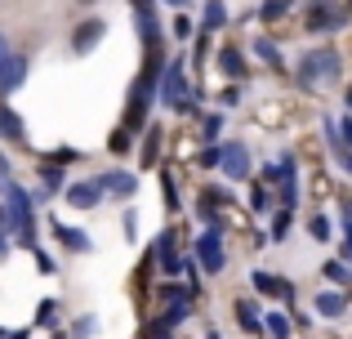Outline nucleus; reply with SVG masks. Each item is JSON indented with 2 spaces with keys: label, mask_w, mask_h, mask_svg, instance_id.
<instances>
[{
  "label": "nucleus",
  "mask_w": 352,
  "mask_h": 339,
  "mask_svg": "<svg viewBox=\"0 0 352 339\" xmlns=\"http://www.w3.org/2000/svg\"><path fill=\"white\" fill-rule=\"evenodd\" d=\"M5 197H9V206H5V237L18 232L23 241H32V201H27V192L9 183Z\"/></svg>",
  "instance_id": "nucleus-1"
},
{
  "label": "nucleus",
  "mask_w": 352,
  "mask_h": 339,
  "mask_svg": "<svg viewBox=\"0 0 352 339\" xmlns=\"http://www.w3.org/2000/svg\"><path fill=\"white\" fill-rule=\"evenodd\" d=\"M339 76V54L335 50H317V54H308L303 58V67H299V80L303 85H321V80H335Z\"/></svg>",
  "instance_id": "nucleus-2"
},
{
  "label": "nucleus",
  "mask_w": 352,
  "mask_h": 339,
  "mask_svg": "<svg viewBox=\"0 0 352 339\" xmlns=\"http://www.w3.org/2000/svg\"><path fill=\"white\" fill-rule=\"evenodd\" d=\"M303 27H308V32H335V27H344V5H339V0H312Z\"/></svg>",
  "instance_id": "nucleus-3"
},
{
  "label": "nucleus",
  "mask_w": 352,
  "mask_h": 339,
  "mask_svg": "<svg viewBox=\"0 0 352 339\" xmlns=\"http://www.w3.org/2000/svg\"><path fill=\"white\" fill-rule=\"evenodd\" d=\"M161 98L174 107V112H188V76H183V63H170V67H165Z\"/></svg>",
  "instance_id": "nucleus-4"
},
{
  "label": "nucleus",
  "mask_w": 352,
  "mask_h": 339,
  "mask_svg": "<svg viewBox=\"0 0 352 339\" xmlns=\"http://www.w3.org/2000/svg\"><path fill=\"white\" fill-rule=\"evenodd\" d=\"M197 254H201V268H206L210 277H219V272H223L228 254H223V241H219V228H210V232L197 241Z\"/></svg>",
  "instance_id": "nucleus-5"
},
{
  "label": "nucleus",
  "mask_w": 352,
  "mask_h": 339,
  "mask_svg": "<svg viewBox=\"0 0 352 339\" xmlns=\"http://www.w3.org/2000/svg\"><path fill=\"white\" fill-rule=\"evenodd\" d=\"M214 157H219V170H223L228 179H245V174H250V152H245V143H223Z\"/></svg>",
  "instance_id": "nucleus-6"
},
{
  "label": "nucleus",
  "mask_w": 352,
  "mask_h": 339,
  "mask_svg": "<svg viewBox=\"0 0 352 339\" xmlns=\"http://www.w3.org/2000/svg\"><path fill=\"white\" fill-rule=\"evenodd\" d=\"M161 304H165L161 322L165 326H179L183 317H188V308H192V295H188V290H179V286H161Z\"/></svg>",
  "instance_id": "nucleus-7"
},
{
  "label": "nucleus",
  "mask_w": 352,
  "mask_h": 339,
  "mask_svg": "<svg viewBox=\"0 0 352 339\" xmlns=\"http://www.w3.org/2000/svg\"><path fill=\"white\" fill-rule=\"evenodd\" d=\"M103 32H107L103 18H85V23H76V32H72V50H76V54H89L98 41H103Z\"/></svg>",
  "instance_id": "nucleus-8"
},
{
  "label": "nucleus",
  "mask_w": 352,
  "mask_h": 339,
  "mask_svg": "<svg viewBox=\"0 0 352 339\" xmlns=\"http://www.w3.org/2000/svg\"><path fill=\"white\" fill-rule=\"evenodd\" d=\"M98 197H103V183H72V188H67V201L80 206V210H94Z\"/></svg>",
  "instance_id": "nucleus-9"
},
{
  "label": "nucleus",
  "mask_w": 352,
  "mask_h": 339,
  "mask_svg": "<svg viewBox=\"0 0 352 339\" xmlns=\"http://www.w3.org/2000/svg\"><path fill=\"white\" fill-rule=\"evenodd\" d=\"M23 80H27V58H18V54H14V58L5 63V72H0V98H5L9 89H18Z\"/></svg>",
  "instance_id": "nucleus-10"
},
{
  "label": "nucleus",
  "mask_w": 352,
  "mask_h": 339,
  "mask_svg": "<svg viewBox=\"0 0 352 339\" xmlns=\"http://www.w3.org/2000/svg\"><path fill=\"white\" fill-rule=\"evenodd\" d=\"M0 139H9V143H23L27 134H23V121H18V112L0 98Z\"/></svg>",
  "instance_id": "nucleus-11"
},
{
  "label": "nucleus",
  "mask_w": 352,
  "mask_h": 339,
  "mask_svg": "<svg viewBox=\"0 0 352 339\" xmlns=\"http://www.w3.org/2000/svg\"><path fill=\"white\" fill-rule=\"evenodd\" d=\"M254 286L263 290V295H276V299H285V304L294 299V286H285V281H276L272 272H254Z\"/></svg>",
  "instance_id": "nucleus-12"
},
{
  "label": "nucleus",
  "mask_w": 352,
  "mask_h": 339,
  "mask_svg": "<svg viewBox=\"0 0 352 339\" xmlns=\"http://www.w3.org/2000/svg\"><path fill=\"white\" fill-rule=\"evenodd\" d=\"M219 67H223L232 80H241V76L250 72V67H245V58H241V54L232 50V45H223V50H219Z\"/></svg>",
  "instance_id": "nucleus-13"
},
{
  "label": "nucleus",
  "mask_w": 352,
  "mask_h": 339,
  "mask_svg": "<svg viewBox=\"0 0 352 339\" xmlns=\"http://www.w3.org/2000/svg\"><path fill=\"white\" fill-rule=\"evenodd\" d=\"M223 23H228V9H223V0H210V5H206V18H201V27H206V32H219Z\"/></svg>",
  "instance_id": "nucleus-14"
},
{
  "label": "nucleus",
  "mask_w": 352,
  "mask_h": 339,
  "mask_svg": "<svg viewBox=\"0 0 352 339\" xmlns=\"http://www.w3.org/2000/svg\"><path fill=\"white\" fill-rule=\"evenodd\" d=\"M54 232H58V237H63V245H67V250H80V254H85V250H89V237H85V232H80V228H76V232H72V228H63V223H54Z\"/></svg>",
  "instance_id": "nucleus-15"
},
{
  "label": "nucleus",
  "mask_w": 352,
  "mask_h": 339,
  "mask_svg": "<svg viewBox=\"0 0 352 339\" xmlns=\"http://www.w3.org/2000/svg\"><path fill=\"white\" fill-rule=\"evenodd\" d=\"M103 188H107V192H116V197H129V192H134V174H107Z\"/></svg>",
  "instance_id": "nucleus-16"
},
{
  "label": "nucleus",
  "mask_w": 352,
  "mask_h": 339,
  "mask_svg": "<svg viewBox=\"0 0 352 339\" xmlns=\"http://www.w3.org/2000/svg\"><path fill=\"white\" fill-rule=\"evenodd\" d=\"M317 313L339 317V313H344V295H317Z\"/></svg>",
  "instance_id": "nucleus-17"
},
{
  "label": "nucleus",
  "mask_w": 352,
  "mask_h": 339,
  "mask_svg": "<svg viewBox=\"0 0 352 339\" xmlns=\"http://www.w3.org/2000/svg\"><path fill=\"white\" fill-rule=\"evenodd\" d=\"M236 322L245 326V331L258 335V308H254V304H236Z\"/></svg>",
  "instance_id": "nucleus-18"
},
{
  "label": "nucleus",
  "mask_w": 352,
  "mask_h": 339,
  "mask_svg": "<svg viewBox=\"0 0 352 339\" xmlns=\"http://www.w3.org/2000/svg\"><path fill=\"white\" fill-rule=\"evenodd\" d=\"M219 134H223V116H206V121H201V139H206V143H214L219 139Z\"/></svg>",
  "instance_id": "nucleus-19"
},
{
  "label": "nucleus",
  "mask_w": 352,
  "mask_h": 339,
  "mask_svg": "<svg viewBox=\"0 0 352 339\" xmlns=\"http://www.w3.org/2000/svg\"><path fill=\"white\" fill-rule=\"evenodd\" d=\"M156 148H161V130H147V143H143V166H156Z\"/></svg>",
  "instance_id": "nucleus-20"
},
{
  "label": "nucleus",
  "mask_w": 352,
  "mask_h": 339,
  "mask_svg": "<svg viewBox=\"0 0 352 339\" xmlns=\"http://www.w3.org/2000/svg\"><path fill=\"white\" fill-rule=\"evenodd\" d=\"M290 5H294V0H267V5H263V23H276L281 14H290Z\"/></svg>",
  "instance_id": "nucleus-21"
},
{
  "label": "nucleus",
  "mask_w": 352,
  "mask_h": 339,
  "mask_svg": "<svg viewBox=\"0 0 352 339\" xmlns=\"http://www.w3.org/2000/svg\"><path fill=\"white\" fill-rule=\"evenodd\" d=\"M41 179H45V188H58V183H63L58 161H41Z\"/></svg>",
  "instance_id": "nucleus-22"
},
{
  "label": "nucleus",
  "mask_w": 352,
  "mask_h": 339,
  "mask_svg": "<svg viewBox=\"0 0 352 339\" xmlns=\"http://www.w3.org/2000/svg\"><path fill=\"white\" fill-rule=\"evenodd\" d=\"M254 50L263 54L267 63H276V67H281V54H276V45H272V41H254Z\"/></svg>",
  "instance_id": "nucleus-23"
},
{
  "label": "nucleus",
  "mask_w": 352,
  "mask_h": 339,
  "mask_svg": "<svg viewBox=\"0 0 352 339\" xmlns=\"http://www.w3.org/2000/svg\"><path fill=\"white\" fill-rule=\"evenodd\" d=\"M326 277H330V281H339V286H348V281H352L344 263H326Z\"/></svg>",
  "instance_id": "nucleus-24"
},
{
  "label": "nucleus",
  "mask_w": 352,
  "mask_h": 339,
  "mask_svg": "<svg viewBox=\"0 0 352 339\" xmlns=\"http://www.w3.org/2000/svg\"><path fill=\"white\" fill-rule=\"evenodd\" d=\"M161 188H165V206H170V210H179V192H174V179H170V174L161 179Z\"/></svg>",
  "instance_id": "nucleus-25"
},
{
  "label": "nucleus",
  "mask_w": 352,
  "mask_h": 339,
  "mask_svg": "<svg viewBox=\"0 0 352 339\" xmlns=\"http://www.w3.org/2000/svg\"><path fill=\"white\" fill-rule=\"evenodd\" d=\"M285 232H290V210H281V219L272 223V241H281Z\"/></svg>",
  "instance_id": "nucleus-26"
},
{
  "label": "nucleus",
  "mask_w": 352,
  "mask_h": 339,
  "mask_svg": "<svg viewBox=\"0 0 352 339\" xmlns=\"http://www.w3.org/2000/svg\"><path fill=\"white\" fill-rule=\"evenodd\" d=\"M192 27H197V23H192V18H174V36H179V41H188V36H192Z\"/></svg>",
  "instance_id": "nucleus-27"
},
{
  "label": "nucleus",
  "mask_w": 352,
  "mask_h": 339,
  "mask_svg": "<svg viewBox=\"0 0 352 339\" xmlns=\"http://www.w3.org/2000/svg\"><path fill=\"white\" fill-rule=\"evenodd\" d=\"M54 313H58V304H54V299H45V304H41V313H36V322H41V326H50V322H54Z\"/></svg>",
  "instance_id": "nucleus-28"
},
{
  "label": "nucleus",
  "mask_w": 352,
  "mask_h": 339,
  "mask_svg": "<svg viewBox=\"0 0 352 339\" xmlns=\"http://www.w3.org/2000/svg\"><path fill=\"white\" fill-rule=\"evenodd\" d=\"M308 228H312V237H317V241H326V237H330V219H321V215L312 219Z\"/></svg>",
  "instance_id": "nucleus-29"
},
{
  "label": "nucleus",
  "mask_w": 352,
  "mask_h": 339,
  "mask_svg": "<svg viewBox=\"0 0 352 339\" xmlns=\"http://www.w3.org/2000/svg\"><path fill=\"white\" fill-rule=\"evenodd\" d=\"M147 339H174V335H170L165 322H152V326H147Z\"/></svg>",
  "instance_id": "nucleus-30"
},
{
  "label": "nucleus",
  "mask_w": 352,
  "mask_h": 339,
  "mask_svg": "<svg viewBox=\"0 0 352 339\" xmlns=\"http://www.w3.org/2000/svg\"><path fill=\"white\" fill-rule=\"evenodd\" d=\"M250 206H254V210H267V192L254 188V192H250Z\"/></svg>",
  "instance_id": "nucleus-31"
},
{
  "label": "nucleus",
  "mask_w": 352,
  "mask_h": 339,
  "mask_svg": "<svg viewBox=\"0 0 352 339\" xmlns=\"http://www.w3.org/2000/svg\"><path fill=\"white\" fill-rule=\"evenodd\" d=\"M267 326H272V335H276V339H285V335H290V326H285V317H272Z\"/></svg>",
  "instance_id": "nucleus-32"
},
{
  "label": "nucleus",
  "mask_w": 352,
  "mask_h": 339,
  "mask_svg": "<svg viewBox=\"0 0 352 339\" xmlns=\"http://www.w3.org/2000/svg\"><path fill=\"white\" fill-rule=\"evenodd\" d=\"M9 58H14V50H9V41L0 36V72H5V63H9Z\"/></svg>",
  "instance_id": "nucleus-33"
},
{
  "label": "nucleus",
  "mask_w": 352,
  "mask_h": 339,
  "mask_svg": "<svg viewBox=\"0 0 352 339\" xmlns=\"http://www.w3.org/2000/svg\"><path fill=\"white\" fill-rule=\"evenodd\" d=\"M339 139H344V148H352V121H344V130H339Z\"/></svg>",
  "instance_id": "nucleus-34"
},
{
  "label": "nucleus",
  "mask_w": 352,
  "mask_h": 339,
  "mask_svg": "<svg viewBox=\"0 0 352 339\" xmlns=\"http://www.w3.org/2000/svg\"><path fill=\"white\" fill-rule=\"evenodd\" d=\"M344 259H352V232H348V241H344Z\"/></svg>",
  "instance_id": "nucleus-35"
},
{
  "label": "nucleus",
  "mask_w": 352,
  "mask_h": 339,
  "mask_svg": "<svg viewBox=\"0 0 352 339\" xmlns=\"http://www.w3.org/2000/svg\"><path fill=\"white\" fill-rule=\"evenodd\" d=\"M0 254H9V241H5V237H0Z\"/></svg>",
  "instance_id": "nucleus-36"
},
{
  "label": "nucleus",
  "mask_w": 352,
  "mask_h": 339,
  "mask_svg": "<svg viewBox=\"0 0 352 339\" xmlns=\"http://www.w3.org/2000/svg\"><path fill=\"white\" fill-rule=\"evenodd\" d=\"M170 5H188V0H170Z\"/></svg>",
  "instance_id": "nucleus-37"
},
{
  "label": "nucleus",
  "mask_w": 352,
  "mask_h": 339,
  "mask_svg": "<svg viewBox=\"0 0 352 339\" xmlns=\"http://www.w3.org/2000/svg\"><path fill=\"white\" fill-rule=\"evenodd\" d=\"M80 5H94V0H80Z\"/></svg>",
  "instance_id": "nucleus-38"
},
{
  "label": "nucleus",
  "mask_w": 352,
  "mask_h": 339,
  "mask_svg": "<svg viewBox=\"0 0 352 339\" xmlns=\"http://www.w3.org/2000/svg\"><path fill=\"white\" fill-rule=\"evenodd\" d=\"M348 103H352V89H348Z\"/></svg>",
  "instance_id": "nucleus-39"
}]
</instances>
